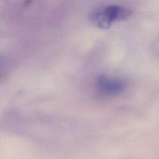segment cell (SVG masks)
I'll return each instance as SVG.
<instances>
[{"mask_svg":"<svg viewBox=\"0 0 159 159\" xmlns=\"http://www.w3.org/2000/svg\"><path fill=\"white\" fill-rule=\"evenodd\" d=\"M125 86L126 84L123 80L107 75H99L96 80L98 91L105 96H117L125 90Z\"/></svg>","mask_w":159,"mask_h":159,"instance_id":"2","label":"cell"},{"mask_svg":"<svg viewBox=\"0 0 159 159\" xmlns=\"http://www.w3.org/2000/svg\"><path fill=\"white\" fill-rule=\"evenodd\" d=\"M132 14L130 9L119 5H108L94 10L91 14V20L101 29H108L112 23L128 19Z\"/></svg>","mask_w":159,"mask_h":159,"instance_id":"1","label":"cell"}]
</instances>
